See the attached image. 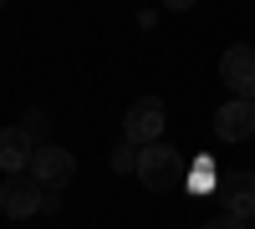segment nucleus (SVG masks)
I'll list each match as a JSON object with an SVG mask.
<instances>
[{
  "label": "nucleus",
  "mask_w": 255,
  "mask_h": 229,
  "mask_svg": "<svg viewBox=\"0 0 255 229\" xmlns=\"http://www.w3.org/2000/svg\"><path fill=\"white\" fill-rule=\"evenodd\" d=\"M184 173H189V163L179 158L174 143H153V148H143V158H138V178H143V189H153V194L184 189Z\"/></svg>",
  "instance_id": "obj_1"
},
{
  "label": "nucleus",
  "mask_w": 255,
  "mask_h": 229,
  "mask_svg": "<svg viewBox=\"0 0 255 229\" xmlns=\"http://www.w3.org/2000/svg\"><path fill=\"white\" fill-rule=\"evenodd\" d=\"M163 122H168L163 102L158 97H138L133 107H128V117H123V138L133 143V148H153V143H163Z\"/></svg>",
  "instance_id": "obj_2"
},
{
  "label": "nucleus",
  "mask_w": 255,
  "mask_h": 229,
  "mask_svg": "<svg viewBox=\"0 0 255 229\" xmlns=\"http://www.w3.org/2000/svg\"><path fill=\"white\" fill-rule=\"evenodd\" d=\"M220 81L235 92V102H255V46H230L220 56Z\"/></svg>",
  "instance_id": "obj_5"
},
{
  "label": "nucleus",
  "mask_w": 255,
  "mask_h": 229,
  "mask_svg": "<svg viewBox=\"0 0 255 229\" xmlns=\"http://www.w3.org/2000/svg\"><path fill=\"white\" fill-rule=\"evenodd\" d=\"M31 153H36V138L20 133V128H0V168L5 178H20L31 168Z\"/></svg>",
  "instance_id": "obj_8"
},
{
  "label": "nucleus",
  "mask_w": 255,
  "mask_h": 229,
  "mask_svg": "<svg viewBox=\"0 0 255 229\" xmlns=\"http://www.w3.org/2000/svg\"><path fill=\"white\" fill-rule=\"evenodd\" d=\"M56 209H61V194H56V189H46V204H41V214H56Z\"/></svg>",
  "instance_id": "obj_13"
},
{
  "label": "nucleus",
  "mask_w": 255,
  "mask_h": 229,
  "mask_svg": "<svg viewBox=\"0 0 255 229\" xmlns=\"http://www.w3.org/2000/svg\"><path fill=\"white\" fill-rule=\"evenodd\" d=\"M204 229H250V224H245V219H235V214H215Z\"/></svg>",
  "instance_id": "obj_12"
},
{
  "label": "nucleus",
  "mask_w": 255,
  "mask_h": 229,
  "mask_svg": "<svg viewBox=\"0 0 255 229\" xmlns=\"http://www.w3.org/2000/svg\"><path fill=\"white\" fill-rule=\"evenodd\" d=\"M41 189H67V183L77 178V158H72V148H56V143H41V148L31 153V168H26Z\"/></svg>",
  "instance_id": "obj_3"
},
{
  "label": "nucleus",
  "mask_w": 255,
  "mask_h": 229,
  "mask_svg": "<svg viewBox=\"0 0 255 229\" xmlns=\"http://www.w3.org/2000/svg\"><path fill=\"white\" fill-rule=\"evenodd\" d=\"M189 183H194V189H220V173L209 168V158H199V163H189Z\"/></svg>",
  "instance_id": "obj_10"
},
{
  "label": "nucleus",
  "mask_w": 255,
  "mask_h": 229,
  "mask_svg": "<svg viewBox=\"0 0 255 229\" xmlns=\"http://www.w3.org/2000/svg\"><path fill=\"white\" fill-rule=\"evenodd\" d=\"M20 133H31V138H36V148H41V133H46V112H41V107H31V112H26V122H20Z\"/></svg>",
  "instance_id": "obj_11"
},
{
  "label": "nucleus",
  "mask_w": 255,
  "mask_h": 229,
  "mask_svg": "<svg viewBox=\"0 0 255 229\" xmlns=\"http://www.w3.org/2000/svg\"><path fill=\"white\" fill-rule=\"evenodd\" d=\"M138 158H143V148H133V143L123 138L118 148L108 153V168H113V173H138Z\"/></svg>",
  "instance_id": "obj_9"
},
{
  "label": "nucleus",
  "mask_w": 255,
  "mask_h": 229,
  "mask_svg": "<svg viewBox=\"0 0 255 229\" xmlns=\"http://www.w3.org/2000/svg\"><path fill=\"white\" fill-rule=\"evenodd\" d=\"M220 204H225V214H235V219H255V173L250 168H235V173H225L220 178Z\"/></svg>",
  "instance_id": "obj_6"
},
{
  "label": "nucleus",
  "mask_w": 255,
  "mask_h": 229,
  "mask_svg": "<svg viewBox=\"0 0 255 229\" xmlns=\"http://www.w3.org/2000/svg\"><path fill=\"white\" fill-rule=\"evenodd\" d=\"M215 138H220V143H245V138H255V102H235V97H230L225 107L215 112Z\"/></svg>",
  "instance_id": "obj_7"
},
{
  "label": "nucleus",
  "mask_w": 255,
  "mask_h": 229,
  "mask_svg": "<svg viewBox=\"0 0 255 229\" xmlns=\"http://www.w3.org/2000/svg\"><path fill=\"white\" fill-rule=\"evenodd\" d=\"M41 204H46V189H41L31 173L0 183V214L5 219H31V214H41Z\"/></svg>",
  "instance_id": "obj_4"
}]
</instances>
